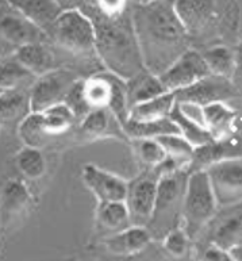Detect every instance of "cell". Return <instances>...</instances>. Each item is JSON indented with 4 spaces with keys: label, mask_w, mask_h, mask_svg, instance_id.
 I'll return each instance as SVG.
<instances>
[{
    "label": "cell",
    "mask_w": 242,
    "mask_h": 261,
    "mask_svg": "<svg viewBox=\"0 0 242 261\" xmlns=\"http://www.w3.org/2000/svg\"><path fill=\"white\" fill-rule=\"evenodd\" d=\"M176 101H192L200 106H207L211 103H218L234 98H242L230 79L208 74L194 86L185 90L176 92Z\"/></svg>",
    "instance_id": "cell-12"
},
{
    "label": "cell",
    "mask_w": 242,
    "mask_h": 261,
    "mask_svg": "<svg viewBox=\"0 0 242 261\" xmlns=\"http://www.w3.org/2000/svg\"><path fill=\"white\" fill-rule=\"evenodd\" d=\"M90 4H95V6H96V2H95V0H86V6H90ZM86 6H84V7H86Z\"/></svg>",
    "instance_id": "cell-45"
},
{
    "label": "cell",
    "mask_w": 242,
    "mask_h": 261,
    "mask_svg": "<svg viewBox=\"0 0 242 261\" xmlns=\"http://www.w3.org/2000/svg\"><path fill=\"white\" fill-rule=\"evenodd\" d=\"M125 134L130 141L134 140H156L165 134L179 133L176 125L171 118L160 119V121L149 122H131L127 121L123 125Z\"/></svg>",
    "instance_id": "cell-26"
},
{
    "label": "cell",
    "mask_w": 242,
    "mask_h": 261,
    "mask_svg": "<svg viewBox=\"0 0 242 261\" xmlns=\"http://www.w3.org/2000/svg\"><path fill=\"white\" fill-rule=\"evenodd\" d=\"M14 56L35 77H41L47 72L59 68L56 66L55 56L43 45V42L23 45L16 49Z\"/></svg>",
    "instance_id": "cell-20"
},
{
    "label": "cell",
    "mask_w": 242,
    "mask_h": 261,
    "mask_svg": "<svg viewBox=\"0 0 242 261\" xmlns=\"http://www.w3.org/2000/svg\"><path fill=\"white\" fill-rule=\"evenodd\" d=\"M176 103H177V107H179L183 115L206 127L203 106L198 105V103H192V101H176Z\"/></svg>",
    "instance_id": "cell-37"
},
{
    "label": "cell",
    "mask_w": 242,
    "mask_h": 261,
    "mask_svg": "<svg viewBox=\"0 0 242 261\" xmlns=\"http://www.w3.org/2000/svg\"><path fill=\"white\" fill-rule=\"evenodd\" d=\"M203 109L206 129L210 132L212 140H221L237 132L234 125L238 118V113L229 107L225 101L211 103L204 106Z\"/></svg>",
    "instance_id": "cell-19"
},
{
    "label": "cell",
    "mask_w": 242,
    "mask_h": 261,
    "mask_svg": "<svg viewBox=\"0 0 242 261\" xmlns=\"http://www.w3.org/2000/svg\"><path fill=\"white\" fill-rule=\"evenodd\" d=\"M157 0H129L130 6H145V4L154 3Z\"/></svg>",
    "instance_id": "cell-43"
},
{
    "label": "cell",
    "mask_w": 242,
    "mask_h": 261,
    "mask_svg": "<svg viewBox=\"0 0 242 261\" xmlns=\"http://www.w3.org/2000/svg\"><path fill=\"white\" fill-rule=\"evenodd\" d=\"M218 208L207 172L203 169L188 172L181 221L191 241H196L202 236Z\"/></svg>",
    "instance_id": "cell-4"
},
{
    "label": "cell",
    "mask_w": 242,
    "mask_h": 261,
    "mask_svg": "<svg viewBox=\"0 0 242 261\" xmlns=\"http://www.w3.org/2000/svg\"><path fill=\"white\" fill-rule=\"evenodd\" d=\"M126 86H127V99H129L130 109L133 106L154 99L167 92L160 77L150 73L146 69L137 74L136 77L127 80Z\"/></svg>",
    "instance_id": "cell-22"
},
{
    "label": "cell",
    "mask_w": 242,
    "mask_h": 261,
    "mask_svg": "<svg viewBox=\"0 0 242 261\" xmlns=\"http://www.w3.org/2000/svg\"><path fill=\"white\" fill-rule=\"evenodd\" d=\"M43 121H45V127H46L47 134H60L69 130L72 126L77 122L73 113L70 111L67 105L53 106L50 109L45 110L42 113Z\"/></svg>",
    "instance_id": "cell-31"
},
{
    "label": "cell",
    "mask_w": 242,
    "mask_h": 261,
    "mask_svg": "<svg viewBox=\"0 0 242 261\" xmlns=\"http://www.w3.org/2000/svg\"><path fill=\"white\" fill-rule=\"evenodd\" d=\"M32 113L30 91L12 90L0 94V122L23 121Z\"/></svg>",
    "instance_id": "cell-24"
},
{
    "label": "cell",
    "mask_w": 242,
    "mask_h": 261,
    "mask_svg": "<svg viewBox=\"0 0 242 261\" xmlns=\"http://www.w3.org/2000/svg\"><path fill=\"white\" fill-rule=\"evenodd\" d=\"M84 82H86V79H78L77 82L74 83V86L72 87V90L69 91V94L65 98V101H64V105H67L70 111L73 113L77 122L82 121L83 118L87 117L92 111V109H91L86 99Z\"/></svg>",
    "instance_id": "cell-34"
},
{
    "label": "cell",
    "mask_w": 242,
    "mask_h": 261,
    "mask_svg": "<svg viewBox=\"0 0 242 261\" xmlns=\"http://www.w3.org/2000/svg\"><path fill=\"white\" fill-rule=\"evenodd\" d=\"M169 118L172 119V122L176 125L180 136H183L195 149L204 146V145L212 141L210 132L202 125L191 121V119H188L185 115H183L179 107H177V103H176L175 109L172 110Z\"/></svg>",
    "instance_id": "cell-28"
},
{
    "label": "cell",
    "mask_w": 242,
    "mask_h": 261,
    "mask_svg": "<svg viewBox=\"0 0 242 261\" xmlns=\"http://www.w3.org/2000/svg\"><path fill=\"white\" fill-rule=\"evenodd\" d=\"M95 26V51L100 65L123 80L136 77L145 66L130 7L118 16H105L95 4L82 10Z\"/></svg>",
    "instance_id": "cell-2"
},
{
    "label": "cell",
    "mask_w": 242,
    "mask_h": 261,
    "mask_svg": "<svg viewBox=\"0 0 242 261\" xmlns=\"http://www.w3.org/2000/svg\"><path fill=\"white\" fill-rule=\"evenodd\" d=\"M35 80L37 77L15 59V56L7 57L0 63V90L2 91H30L34 86Z\"/></svg>",
    "instance_id": "cell-23"
},
{
    "label": "cell",
    "mask_w": 242,
    "mask_h": 261,
    "mask_svg": "<svg viewBox=\"0 0 242 261\" xmlns=\"http://www.w3.org/2000/svg\"><path fill=\"white\" fill-rule=\"evenodd\" d=\"M83 181L98 203L125 202L129 181L121 176L107 172L94 164L83 168Z\"/></svg>",
    "instance_id": "cell-14"
},
{
    "label": "cell",
    "mask_w": 242,
    "mask_h": 261,
    "mask_svg": "<svg viewBox=\"0 0 242 261\" xmlns=\"http://www.w3.org/2000/svg\"><path fill=\"white\" fill-rule=\"evenodd\" d=\"M2 92H3V91H2V90H0V94H2Z\"/></svg>",
    "instance_id": "cell-47"
},
{
    "label": "cell",
    "mask_w": 242,
    "mask_h": 261,
    "mask_svg": "<svg viewBox=\"0 0 242 261\" xmlns=\"http://www.w3.org/2000/svg\"><path fill=\"white\" fill-rule=\"evenodd\" d=\"M80 130L91 140L114 137V138L130 141L119 121L114 117V114L109 109L92 110L87 117L80 121Z\"/></svg>",
    "instance_id": "cell-17"
},
{
    "label": "cell",
    "mask_w": 242,
    "mask_h": 261,
    "mask_svg": "<svg viewBox=\"0 0 242 261\" xmlns=\"http://www.w3.org/2000/svg\"><path fill=\"white\" fill-rule=\"evenodd\" d=\"M200 237L206 245L231 252L242 246V202L221 207Z\"/></svg>",
    "instance_id": "cell-8"
},
{
    "label": "cell",
    "mask_w": 242,
    "mask_h": 261,
    "mask_svg": "<svg viewBox=\"0 0 242 261\" xmlns=\"http://www.w3.org/2000/svg\"><path fill=\"white\" fill-rule=\"evenodd\" d=\"M158 177L152 168L129 181L126 206L129 210L131 226L148 227L152 221L157 198Z\"/></svg>",
    "instance_id": "cell-9"
},
{
    "label": "cell",
    "mask_w": 242,
    "mask_h": 261,
    "mask_svg": "<svg viewBox=\"0 0 242 261\" xmlns=\"http://www.w3.org/2000/svg\"><path fill=\"white\" fill-rule=\"evenodd\" d=\"M175 8L192 43L204 49L238 37L237 0H175Z\"/></svg>",
    "instance_id": "cell-3"
},
{
    "label": "cell",
    "mask_w": 242,
    "mask_h": 261,
    "mask_svg": "<svg viewBox=\"0 0 242 261\" xmlns=\"http://www.w3.org/2000/svg\"><path fill=\"white\" fill-rule=\"evenodd\" d=\"M99 11L105 16H118L130 7L129 0H95Z\"/></svg>",
    "instance_id": "cell-36"
},
{
    "label": "cell",
    "mask_w": 242,
    "mask_h": 261,
    "mask_svg": "<svg viewBox=\"0 0 242 261\" xmlns=\"http://www.w3.org/2000/svg\"><path fill=\"white\" fill-rule=\"evenodd\" d=\"M4 196L7 199V202L14 206V204H19L20 202H23L24 198L28 196L24 188L22 187V184L19 183H10L4 191Z\"/></svg>",
    "instance_id": "cell-40"
},
{
    "label": "cell",
    "mask_w": 242,
    "mask_h": 261,
    "mask_svg": "<svg viewBox=\"0 0 242 261\" xmlns=\"http://www.w3.org/2000/svg\"><path fill=\"white\" fill-rule=\"evenodd\" d=\"M204 171L219 208L242 202V159L219 161Z\"/></svg>",
    "instance_id": "cell-10"
},
{
    "label": "cell",
    "mask_w": 242,
    "mask_h": 261,
    "mask_svg": "<svg viewBox=\"0 0 242 261\" xmlns=\"http://www.w3.org/2000/svg\"><path fill=\"white\" fill-rule=\"evenodd\" d=\"M230 253L233 254V257L237 261H242V246H239V248H237L234 250H231Z\"/></svg>",
    "instance_id": "cell-44"
},
{
    "label": "cell",
    "mask_w": 242,
    "mask_h": 261,
    "mask_svg": "<svg viewBox=\"0 0 242 261\" xmlns=\"http://www.w3.org/2000/svg\"><path fill=\"white\" fill-rule=\"evenodd\" d=\"M96 223L99 227L117 233L131 226L130 214L125 202L98 203Z\"/></svg>",
    "instance_id": "cell-25"
},
{
    "label": "cell",
    "mask_w": 242,
    "mask_h": 261,
    "mask_svg": "<svg viewBox=\"0 0 242 261\" xmlns=\"http://www.w3.org/2000/svg\"><path fill=\"white\" fill-rule=\"evenodd\" d=\"M18 167L24 176L29 179H38L46 171V163L43 159L42 153L37 148H29L26 146L22 149L16 157Z\"/></svg>",
    "instance_id": "cell-32"
},
{
    "label": "cell",
    "mask_w": 242,
    "mask_h": 261,
    "mask_svg": "<svg viewBox=\"0 0 242 261\" xmlns=\"http://www.w3.org/2000/svg\"><path fill=\"white\" fill-rule=\"evenodd\" d=\"M231 82L242 96V37L234 46V72L231 76Z\"/></svg>",
    "instance_id": "cell-39"
},
{
    "label": "cell",
    "mask_w": 242,
    "mask_h": 261,
    "mask_svg": "<svg viewBox=\"0 0 242 261\" xmlns=\"http://www.w3.org/2000/svg\"><path fill=\"white\" fill-rule=\"evenodd\" d=\"M134 152L148 168H156L167 159V153L157 140H134Z\"/></svg>",
    "instance_id": "cell-33"
},
{
    "label": "cell",
    "mask_w": 242,
    "mask_h": 261,
    "mask_svg": "<svg viewBox=\"0 0 242 261\" xmlns=\"http://www.w3.org/2000/svg\"><path fill=\"white\" fill-rule=\"evenodd\" d=\"M188 171H179L161 176L157 183L156 207L152 221L146 229L153 237H158L179 226L183 213V202L187 187Z\"/></svg>",
    "instance_id": "cell-5"
},
{
    "label": "cell",
    "mask_w": 242,
    "mask_h": 261,
    "mask_svg": "<svg viewBox=\"0 0 242 261\" xmlns=\"http://www.w3.org/2000/svg\"><path fill=\"white\" fill-rule=\"evenodd\" d=\"M211 74L231 80L234 72V47L229 45H214L200 51Z\"/></svg>",
    "instance_id": "cell-27"
},
{
    "label": "cell",
    "mask_w": 242,
    "mask_h": 261,
    "mask_svg": "<svg viewBox=\"0 0 242 261\" xmlns=\"http://www.w3.org/2000/svg\"><path fill=\"white\" fill-rule=\"evenodd\" d=\"M46 33L26 19L11 3L0 6V37L16 49L29 43L43 42Z\"/></svg>",
    "instance_id": "cell-13"
},
{
    "label": "cell",
    "mask_w": 242,
    "mask_h": 261,
    "mask_svg": "<svg viewBox=\"0 0 242 261\" xmlns=\"http://www.w3.org/2000/svg\"><path fill=\"white\" fill-rule=\"evenodd\" d=\"M11 3V0H0V6H3V4H8Z\"/></svg>",
    "instance_id": "cell-46"
},
{
    "label": "cell",
    "mask_w": 242,
    "mask_h": 261,
    "mask_svg": "<svg viewBox=\"0 0 242 261\" xmlns=\"http://www.w3.org/2000/svg\"><path fill=\"white\" fill-rule=\"evenodd\" d=\"M78 79L80 76L68 68H56L37 77L30 90L32 113H43L53 106L64 103Z\"/></svg>",
    "instance_id": "cell-7"
},
{
    "label": "cell",
    "mask_w": 242,
    "mask_h": 261,
    "mask_svg": "<svg viewBox=\"0 0 242 261\" xmlns=\"http://www.w3.org/2000/svg\"><path fill=\"white\" fill-rule=\"evenodd\" d=\"M190 242H191V238L188 237L183 226L175 227L165 234V237L163 238L164 249L175 257H183L187 254Z\"/></svg>",
    "instance_id": "cell-35"
},
{
    "label": "cell",
    "mask_w": 242,
    "mask_h": 261,
    "mask_svg": "<svg viewBox=\"0 0 242 261\" xmlns=\"http://www.w3.org/2000/svg\"><path fill=\"white\" fill-rule=\"evenodd\" d=\"M199 261H237L233 254L227 250H223L215 245H206L202 254H200Z\"/></svg>",
    "instance_id": "cell-38"
},
{
    "label": "cell",
    "mask_w": 242,
    "mask_h": 261,
    "mask_svg": "<svg viewBox=\"0 0 242 261\" xmlns=\"http://www.w3.org/2000/svg\"><path fill=\"white\" fill-rule=\"evenodd\" d=\"M130 10L145 69L160 76L192 45L175 0L130 6Z\"/></svg>",
    "instance_id": "cell-1"
},
{
    "label": "cell",
    "mask_w": 242,
    "mask_h": 261,
    "mask_svg": "<svg viewBox=\"0 0 242 261\" xmlns=\"http://www.w3.org/2000/svg\"><path fill=\"white\" fill-rule=\"evenodd\" d=\"M163 149L167 153V157L175 160L185 169H190L195 154V148L188 142L183 136H180L179 133H173V134H165L158 138H156Z\"/></svg>",
    "instance_id": "cell-29"
},
{
    "label": "cell",
    "mask_w": 242,
    "mask_h": 261,
    "mask_svg": "<svg viewBox=\"0 0 242 261\" xmlns=\"http://www.w3.org/2000/svg\"><path fill=\"white\" fill-rule=\"evenodd\" d=\"M234 159H242V132H234L225 138L212 140L204 146L196 148L188 172L204 171L212 164Z\"/></svg>",
    "instance_id": "cell-15"
},
{
    "label": "cell",
    "mask_w": 242,
    "mask_h": 261,
    "mask_svg": "<svg viewBox=\"0 0 242 261\" xmlns=\"http://www.w3.org/2000/svg\"><path fill=\"white\" fill-rule=\"evenodd\" d=\"M19 136L26 146L39 149L49 136L42 113H30L19 126Z\"/></svg>",
    "instance_id": "cell-30"
},
{
    "label": "cell",
    "mask_w": 242,
    "mask_h": 261,
    "mask_svg": "<svg viewBox=\"0 0 242 261\" xmlns=\"http://www.w3.org/2000/svg\"><path fill=\"white\" fill-rule=\"evenodd\" d=\"M210 69L203 56L194 47L180 56L164 73L160 74L161 83L167 92H179L208 76Z\"/></svg>",
    "instance_id": "cell-11"
},
{
    "label": "cell",
    "mask_w": 242,
    "mask_h": 261,
    "mask_svg": "<svg viewBox=\"0 0 242 261\" xmlns=\"http://www.w3.org/2000/svg\"><path fill=\"white\" fill-rule=\"evenodd\" d=\"M152 236L146 227L130 226L125 230L113 233L102 241L103 246L110 253L117 256H131L148 248Z\"/></svg>",
    "instance_id": "cell-16"
},
{
    "label": "cell",
    "mask_w": 242,
    "mask_h": 261,
    "mask_svg": "<svg viewBox=\"0 0 242 261\" xmlns=\"http://www.w3.org/2000/svg\"><path fill=\"white\" fill-rule=\"evenodd\" d=\"M176 106V96L173 92H165L154 99L133 106L129 111V121L149 122L160 121L169 118Z\"/></svg>",
    "instance_id": "cell-21"
},
{
    "label": "cell",
    "mask_w": 242,
    "mask_h": 261,
    "mask_svg": "<svg viewBox=\"0 0 242 261\" xmlns=\"http://www.w3.org/2000/svg\"><path fill=\"white\" fill-rule=\"evenodd\" d=\"M16 47L12 46L11 43H8L6 39H3L0 37V63L6 60L7 57H11L15 53Z\"/></svg>",
    "instance_id": "cell-42"
},
{
    "label": "cell",
    "mask_w": 242,
    "mask_h": 261,
    "mask_svg": "<svg viewBox=\"0 0 242 261\" xmlns=\"http://www.w3.org/2000/svg\"><path fill=\"white\" fill-rule=\"evenodd\" d=\"M11 6L46 34L63 12L55 0H11Z\"/></svg>",
    "instance_id": "cell-18"
},
{
    "label": "cell",
    "mask_w": 242,
    "mask_h": 261,
    "mask_svg": "<svg viewBox=\"0 0 242 261\" xmlns=\"http://www.w3.org/2000/svg\"><path fill=\"white\" fill-rule=\"evenodd\" d=\"M47 34L60 47L72 55L98 59L95 51L94 22L82 10L61 12Z\"/></svg>",
    "instance_id": "cell-6"
},
{
    "label": "cell",
    "mask_w": 242,
    "mask_h": 261,
    "mask_svg": "<svg viewBox=\"0 0 242 261\" xmlns=\"http://www.w3.org/2000/svg\"><path fill=\"white\" fill-rule=\"evenodd\" d=\"M63 11H72V10H83L86 6V0H55Z\"/></svg>",
    "instance_id": "cell-41"
}]
</instances>
